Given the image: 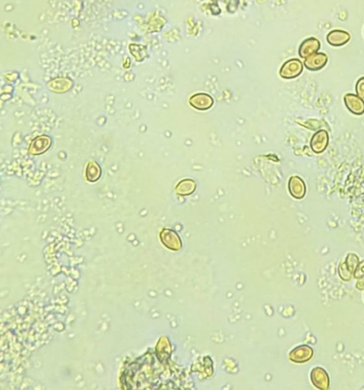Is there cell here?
<instances>
[{"instance_id": "6da1fadb", "label": "cell", "mask_w": 364, "mask_h": 390, "mask_svg": "<svg viewBox=\"0 0 364 390\" xmlns=\"http://www.w3.org/2000/svg\"><path fill=\"white\" fill-rule=\"evenodd\" d=\"M303 69V66L301 61L297 59L290 60L282 66L280 75L283 79H294L302 73Z\"/></svg>"}, {"instance_id": "7a4b0ae2", "label": "cell", "mask_w": 364, "mask_h": 390, "mask_svg": "<svg viewBox=\"0 0 364 390\" xmlns=\"http://www.w3.org/2000/svg\"><path fill=\"white\" fill-rule=\"evenodd\" d=\"M52 145V140L49 136H38L34 139L29 146V151L32 155H40L47 152Z\"/></svg>"}, {"instance_id": "3957f363", "label": "cell", "mask_w": 364, "mask_h": 390, "mask_svg": "<svg viewBox=\"0 0 364 390\" xmlns=\"http://www.w3.org/2000/svg\"><path fill=\"white\" fill-rule=\"evenodd\" d=\"M328 141H329V137L326 131H317L311 137V142H310L311 149L316 153H322L328 147Z\"/></svg>"}, {"instance_id": "277c9868", "label": "cell", "mask_w": 364, "mask_h": 390, "mask_svg": "<svg viewBox=\"0 0 364 390\" xmlns=\"http://www.w3.org/2000/svg\"><path fill=\"white\" fill-rule=\"evenodd\" d=\"M214 98L206 93H197L190 98L189 104L199 111H206L214 105Z\"/></svg>"}, {"instance_id": "5b68a950", "label": "cell", "mask_w": 364, "mask_h": 390, "mask_svg": "<svg viewBox=\"0 0 364 390\" xmlns=\"http://www.w3.org/2000/svg\"><path fill=\"white\" fill-rule=\"evenodd\" d=\"M345 104L347 109L356 115H362L364 114V101L357 95L347 94L344 97Z\"/></svg>"}, {"instance_id": "8992f818", "label": "cell", "mask_w": 364, "mask_h": 390, "mask_svg": "<svg viewBox=\"0 0 364 390\" xmlns=\"http://www.w3.org/2000/svg\"><path fill=\"white\" fill-rule=\"evenodd\" d=\"M328 58L325 54L316 53L305 58L304 65L311 71H318L326 66Z\"/></svg>"}, {"instance_id": "52a82bcc", "label": "cell", "mask_w": 364, "mask_h": 390, "mask_svg": "<svg viewBox=\"0 0 364 390\" xmlns=\"http://www.w3.org/2000/svg\"><path fill=\"white\" fill-rule=\"evenodd\" d=\"M289 192L292 197L296 199H303L306 192L305 183L298 176H293L288 183Z\"/></svg>"}, {"instance_id": "ba28073f", "label": "cell", "mask_w": 364, "mask_h": 390, "mask_svg": "<svg viewBox=\"0 0 364 390\" xmlns=\"http://www.w3.org/2000/svg\"><path fill=\"white\" fill-rule=\"evenodd\" d=\"M327 41L330 45L341 47L345 45L351 40V35L343 30H333L327 35Z\"/></svg>"}, {"instance_id": "9c48e42d", "label": "cell", "mask_w": 364, "mask_h": 390, "mask_svg": "<svg viewBox=\"0 0 364 390\" xmlns=\"http://www.w3.org/2000/svg\"><path fill=\"white\" fill-rule=\"evenodd\" d=\"M313 384L319 389L326 390L329 387V377L325 370L316 368L313 370L311 374Z\"/></svg>"}, {"instance_id": "30bf717a", "label": "cell", "mask_w": 364, "mask_h": 390, "mask_svg": "<svg viewBox=\"0 0 364 390\" xmlns=\"http://www.w3.org/2000/svg\"><path fill=\"white\" fill-rule=\"evenodd\" d=\"M321 47L319 40L315 38H310L305 40L300 45L299 54L302 58H307L313 54L317 53Z\"/></svg>"}, {"instance_id": "8fae6325", "label": "cell", "mask_w": 364, "mask_h": 390, "mask_svg": "<svg viewBox=\"0 0 364 390\" xmlns=\"http://www.w3.org/2000/svg\"><path fill=\"white\" fill-rule=\"evenodd\" d=\"M101 166L98 165L95 161H89L86 165V171H85V174H86V179L89 183H95L98 181L101 176Z\"/></svg>"}, {"instance_id": "7c38bea8", "label": "cell", "mask_w": 364, "mask_h": 390, "mask_svg": "<svg viewBox=\"0 0 364 390\" xmlns=\"http://www.w3.org/2000/svg\"><path fill=\"white\" fill-rule=\"evenodd\" d=\"M195 181L192 179H183L177 185L175 188V192L178 195L188 196L192 195L195 192Z\"/></svg>"}, {"instance_id": "4fadbf2b", "label": "cell", "mask_w": 364, "mask_h": 390, "mask_svg": "<svg viewBox=\"0 0 364 390\" xmlns=\"http://www.w3.org/2000/svg\"><path fill=\"white\" fill-rule=\"evenodd\" d=\"M356 92L357 95L361 98H364V76L361 77L356 84Z\"/></svg>"}]
</instances>
